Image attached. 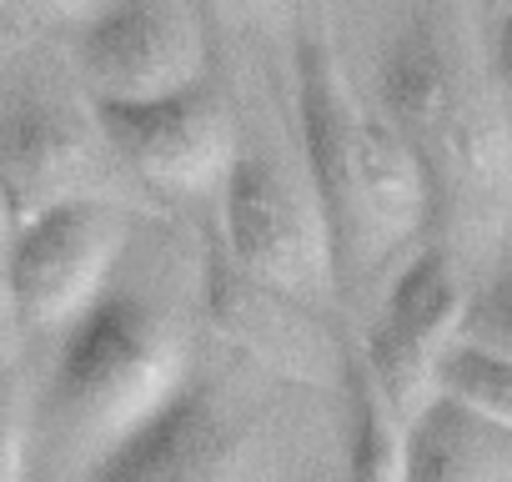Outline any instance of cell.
Masks as SVG:
<instances>
[{
  "instance_id": "7c38bea8",
  "label": "cell",
  "mask_w": 512,
  "mask_h": 482,
  "mask_svg": "<svg viewBox=\"0 0 512 482\" xmlns=\"http://www.w3.org/2000/svg\"><path fill=\"white\" fill-rule=\"evenodd\" d=\"M352 397V432H347V467L357 477H407V417L387 402L377 377L362 357L342 367Z\"/></svg>"
},
{
  "instance_id": "8992f818",
  "label": "cell",
  "mask_w": 512,
  "mask_h": 482,
  "mask_svg": "<svg viewBox=\"0 0 512 482\" xmlns=\"http://www.w3.org/2000/svg\"><path fill=\"white\" fill-rule=\"evenodd\" d=\"M467 287L447 247L417 252L387 287L377 322L367 332V372L387 392V402L412 422L417 407L437 392V372L447 347L462 337V312H467Z\"/></svg>"
},
{
  "instance_id": "3957f363",
  "label": "cell",
  "mask_w": 512,
  "mask_h": 482,
  "mask_svg": "<svg viewBox=\"0 0 512 482\" xmlns=\"http://www.w3.org/2000/svg\"><path fill=\"white\" fill-rule=\"evenodd\" d=\"M121 252V226L96 196H66L16 216L0 277L11 322L26 332H66L101 292Z\"/></svg>"
},
{
  "instance_id": "ac0fdd59",
  "label": "cell",
  "mask_w": 512,
  "mask_h": 482,
  "mask_svg": "<svg viewBox=\"0 0 512 482\" xmlns=\"http://www.w3.org/2000/svg\"><path fill=\"white\" fill-rule=\"evenodd\" d=\"M36 11H46L51 21H81L91 11V0H31Z\"/></svg>"
},
{
  "instance_id": "5b68a950",
  "label": "cell",
  "mask_w": 512,
  "mask_h": 482,
  "mask_svg": "<svg viewBox=\"0 0 512 482\" xmlns=\"http://www.w3.org/2000/svg\"><path fill=\"white\" fill-rule=\"evenodd\" d=\"M91 116L101 126L111 161H121L151 191H171V196L221 191L241 151L231 106L206 86V76L156 96L91 101Z\"/></svg>"
},
{
  "instance_id": "ffe728a7",
  "label": "cell",
  "mask_w": 512,
  "mask_h": 482,
  "mask_svg": "<svg viewBox=\"0 0 512 482\" xmlns=\"http://www.w3.org/2000/svg\"><path fill=\"white\" fill-rule=\"evenodd\" d=\"M11 41H16V26H11L6 16H0V56H6V46H11Z\"/></svg>"
},
{
  "instance_id": "44dd1931",
  "label": "cell",
  "mask_w": 512,
  "mask_h": 482,
  "mask_svg": "<svg viewBox=\"0 0 512 482\" xmlns=\"http://www.w3.org/2000/svg\"><path fill=\"white\" fill-rule=\"evenodd\" d=\"M11 322V302H6V277H0V327Z\"/></svg>"
},
{
  "instance_id": "e0dca14e",
  "label": "cell",
  "mask_w": 512,
  "mask_h": 482,
  "mask_svg": "<svg viewBox=\"0 0 512 482\" xmlns=\"http://www.w3.org/2000/svg\"><path fill=\"white\" fill-rule=\"evenodd\" d=\"M492 81L502 91V111L512 116V0H507V11L492 21Z\"/></svg>"
},
{
  "instance_id": "4fadbf2b",
  "label": "cell",
  "mask_w": 512,
  "mask_h": 482,
  "mask_svg": "<svg viewBox=\"0 0 512 482\" xmlns=\"http://www.w3.org/2000/svg\"><path fill=\"white\" fill-rule=\"evenodd\" d=\"M437 387L472 402L477 412H487L492 422L512 427V362L507 357H492L472 342H452L447 357H442V372H437Z\"/></svg>"
},
{
  "instance_id": "52a82bcc",
  "label": "cell",
  "mask_w": 512,
  "mask_h": 482,
  "mask_svg": "<svg viewBox=\"0 0 512 482\" xmlns=\"http://www.w3.org/2000/svg\"><path fill=\"white\" fill-rule=\"evenodd\" d=\"M106 141L91 111L46 81H26L0 96V191L11 211H41L66 196H96L106 171Z\"/></svg>"
},
{
  "instance_id": "7402d4cb",
  "label": "cell",
  "mask_w": 512,
  "mask_h": 482,
  "mask_svg": "<svg viewBox=\"0 0 512 482\" xmlns=\"http://www.w3.org/2000/svg\"><path fill=\"white\" fill-rule=\"evenodd\" d=\"M482 11H487V21H497L507 11V0H482Z\"/></svg>"
},
{
  "instance_id": "9a60e30c",
  "label": "cell",
  "mask_w": 512,
  "mask_h": 482,
  "mask_svg": "<svg viewBox=\"0 0 512 482\" xmlns=\"http://www.w3.org/2000/svg\"><path fill=\"white\" fill-rule=\"evenodd\" d=\"M26 472V427H21V397L0 377V482H16Z\"/></svg>"
},
{
  "instance_id": "277c9868",
  "label": "cell",
  "mask_w": 512,
  "mask_h": 482,
  "mask_svg": "<svg viewBox=\"0 0 512 482\" xmlns=\"http://www.w3.org/2000/svg\"><path fill=\"white\" fill-rule=\"evenodd\" d=\"M221 252L241 272L277 282L307 302L337 292L327 221L307 176H287L262 151H236L221 181Z\"/></svg>"
},
{
  "instance_id": "5bb4252c",
  "label": "cell",
  "mask_w": 512,
  "mask_h": 482,
  "mask_svg": "<svg viewBox=\"0 0 512 482\" xmlns=\"http://www.w3.org/2000/svg\"><path fill=\"white\" fill-rule=\"evenodd\" d=\"M462 342H472V347H482V352L512 362V272L492 277L482 292L467 297Z\"/></svg>"
},
{
  "instance_id": "9c48e42d",
  "label": "cell",
  "mask_w": 512,
  "mask_h": 482,
  "mask_svg": "<svg viewBox=\"0 0 512 482\" xmlns=\"http://www.w3.org/2000/svg\"><path fill=\"white\" fill-rule=\"evenodd\" d=\"M251 467V432L196 382H181L86 472L101 482H221Z\"/></svg>"
},
{
  "instance_id": "ba28073f",
  "label": "cell",
  "mask_w": 512,
  "mask_h": 482,
  "mask_svg": "<svg viewBox=\"0 0 512 482\" xmlns=\"http://www.w3.org/2000/svg\"><path fill=\"white\" fill-rule=\"evenodd\" d=\"M181 0H111L81 16L76 71L91 101L156 96L206 71V46Z\"/></svg>"
},
{
  "instance_id": "8fae6325",
  "label": "cell",
  "mask_w": 512,
  "mask_h": 482,
  "mask_svg": "<svg viewBox=\"0 0 512 482\" xmlns=\"http://www.w3.org/2000/svg\"><path fill=\"white\" fill-rule=\"evenodd\" d=\"M407 477L417 482H512V427L452 392H432L407 422Z\"/></svg>"
},
{
  "instance_id": "d6986e66",
  "label": "cell",
  "mask_w": 512,
  "mask_h": 482,
  "mask_svg": "<svg viewBox=\"0 0 512 482\" xmlns=\"http://www.w3.org/2000/svg\"><path fill=\"white\" fill-rule=\"evenodd\" d=\"M11 226H16V211H11L6 191H0V252H6V236H11Z\"/></svg>"
},
{
  "instance_id": "30bf717a",
  "label": "cell",
  "mask_w": 512,
  "mask_h": 482,
  "mask_svg": "<svg viewBox=\"0 0 512 482\" xmlns=\"http://www.w3.org/2000/svg\"><path fill=\"white\" fill-rule=\"evenodd\" d=\"M206 312L216 322V332L241 347L251 362H262L277 377L292 382H332L347 362L332 342V332L317 322L312 302L241 272L226 252L211 257L206 272Z\"/></svg>"
},
{
  "instance_id": "2e32d148",
  "label": "cell",
  "mask_w": 512,
  "mask_h": 482,
  "mask_svg": "<svg viewBox=\"0 0 512 482\" xmlns=\"http://www.w3.org/2000/svg\"><path fill=\"white\" fill-rule=\"evenodd\" d=\"M272 6L277 0H191V11L211 26H256L262 16H272Z\"/></svg>"
},
{
  "instance_id": "7a4b0ae2",
  "label": "cell",
  "mask_w": 512,
  "mask_h": 482,
  "mask_svg": "<svg viewBox=\"0 0 512 482\" xmlns=\"http://www.w3.org/2000/svg\"><path fill=\"white\" fill-rule=\"evenodd\" d=\"M186 382V347L171 317L131 292H101L71 327L51 367V437L71 467H91L146 412Z\"/></svg>"
},
{
  "instance_id": "6da1fadb",
  "label": "cell",
  "mask_w": 512,
  "mask_h": 482,
  "mask_svg": "<svg viewBox=\"0 0 512 482\" xmlns=\"http://www.w3.org/2000/svg\"><path fill=\"white\" fill-rule=\"evenodd\" d=\"M377 111L412 141L437 226L477 236L502 221L512 206V136L502 106L477 91L447 26L417 16L392 36L377 66Z\"/></svg>"
}]
</instances>
